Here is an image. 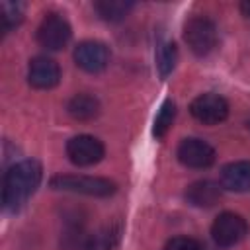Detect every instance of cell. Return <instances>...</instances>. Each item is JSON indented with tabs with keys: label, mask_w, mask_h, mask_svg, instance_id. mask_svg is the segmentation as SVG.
<instances>
[{
	"label": "cell",
	"mask_w": 250,
	"mask_h": 250,
	"mask_svg": "<svg viewBox=\"0 0 250 250\" xmlns=\"http://www.w3.org/2000/svg\"><path fill=\"white\" fill-rule=\"evenodd\" d=\"M41 164L37 160H21L14 164L4 176L2 188V203L6 209L16 211L20 209L37 189L41 184Z\"/></svg>",
	"instance_id": "cell-1"
},
{
	"label": "cell",
	"mask_w": 250,
	"mask_h": 250,
	"mask_svg": "<svg viewBox=\"0 0 250 250\" xmlns=\"http://www.w3.org/2000/svg\"><path fill=\"white\" fill-rule=\"evenodd\" d=\"M51 188L62 189V191H74L82 195H94V197H107L115 193V182L107 178L98 176H74V174H61L51 178Z\"/></svg>",
	"instance_id": "cell-2"
},
{
	"label": "cell",
	"mask_w": 250,
	"mask_h": 250,
	"mask_svg": "<svg viewBox=\"0 0 250 250\" xmlns=\"http://www.w3.org/2000/svg\"><path fill=\"white\" fill-rule=\"evenodd\" d=\"M70 35H72L70 23L66 21V18H62L57 12H49L37 27V41L47 51L64 49L70 41Z\"/></svg>",
	"instance_id": "cell-3"
},
{
	"label": "cell",
	"mask_w": 250,
	"mask_h": 250,
	"mask_svg": "<svg viewBox=\"0 0 250 250\" xmlns=\"http://www.w3.org/2000/svg\"><path fill=\"white\" fill-rule=\"evenodd\" d=\"M184 41L195 55L203 57L211 53L217 45V27L211 20L195 16L188 20V23L184 25Z\"/></svg>",
	"instance_id": "cell-4"
},
{
	"label": "cell",
	"mask_w": 250,
	"mask_h": 250,
	"mask_svg": "<svg viewBox=\"0 0 250 250\" xmlns=\"http://www.w3.org/2000/svg\"><path fill=\"white\" fill-rule=\"evenodd\" d=\"M248 232V223L232 213V211H225L221 213L213 225H211V234H213V240L219 244V246H234L238 244Z\"/></svg>",
	"instance_id": "cell-5"
},
{
	"label": "cell",
	"mask_w": 250,
	"mask_h": 250,
	"mask_svg": "<svg viewBox=\"0 0 250 250\" xmlns=\"http://www.w3.org/2000/svg\"><path fill=\"white\" fill-rule=\"evenodd\" d=\"M189 111L203 125H219L229 115V104H227V100L223 96L207 92V94L197 96L191 102Z\"/></svg>",
	"instance_id": "cell-6"
},
{
	"label": "cell",
	"mask_w": 250,
	"mask_h": 250,
	"mask_svg": "<svg viewBox=\"0 0 250 250\" xmlns=\"http://www.w3.org/2000/svg\"><path fill=\"white\" fill-rule=\"evenodd\" d=\"M104 145L92 135H78L66 143V156L76 166H92L104 158Z\"/></svg>",
	"instance_id": "cell-7"
},
{
	"label": "cell",
	"mask_w": 250,
	"mask_h": 250,
	"mask_svg": "<svg viewBox=\"0 0 250 250\" xmlns=\"http://www.w3.org/2000/svg\"><path fill=\"white\" fill-rule=\"evenodd\" d=\"M74 62L90 72V74H96V72H102L107 62H109V51L107 47L102 43V41H94V39H88V41H82L76 45L74 49Z\"/></svg>",
	"instance_id": "cell-8"
},
{
	"label": "cell",
	"mask_w": 250,
	"mask_h": 250,
	"mask_svg": "<svg viewBox=\"0 0 250 250\" xmlns=\"http://www.w3.org/2000/svg\"><path fill=\"white\" fill-rule=\"evenodd\" d=\"M178 160L188 168H209L215 162V150L203 139H184L178 146Z\"/></svg>",
	"instance_id": "cell-9"
},
{
	"label": "cell",
	"mask_w": 250,
	"mask_h": 250,
	"mask_svg": "<svg viewBox=\"0 0 250 250\" xmlns=\"http://www.w3.org/2000/svg\"><path fill=\"white\" fill-rule=\"evenodd\" d=\"M27 80L37 90H49L55 88L61 80V68L59 64L49 57H35L29 61L27 68Z\"/></svg>",
	"instance_id": "cell-10"
},
{
	"label": "cell",
	"mask_w": 250,
	"mask_h": 250,
	"mask_svg": "<svg viewBox=\"0 0 250 250\" xmlns=\"http://www.w3.org/2000/svg\"><path fill=\"white\" fill-rule=\"evenodd\" d=\"M221 186L236 193L250 191V162L236 160V162L227 164L221 170Z\"/></svg>",
	"instance_id": "cell-11"
},
{
	"label": "cell",
	"mask_w": 250,
	"mask_h": 250,
	"mask_svg": "<svg viewBox=\"0 0 250 250\" xmlns=\"http://www.w3.org/2000/svg\"><path fill=\"white\" fill-rule=\"evenodd\" d=\"M221 188L217 182H211V180H197L193 182L188 189H186V199L193 205V207H201V209H207V207H213L215 203H219L221 199Z\"/></svg>",
	"instance_id": "cell-12"
},
{
	"label": "cell",
	"mask_w": 250,
	"mask_h": 250,
	"mask_svg": "<svg viewBox=\"0 0 250 250\" xmlns=\"http://www.w3.org/2000/svg\"><path fill=\"white\" fill-rule=\"evenodd\" d=\"M66 109L76 121H88L100 113V102L90 94H76L70 98Z\"/></svg>",
	"instance_id": "cell-13"
},
{
	"label": "cell",
	"mask_w": 250,
	"mask_h": 250,
	"mask_svg": "<svg viewBox=\"0 0 250 250\" xmlns=\"http://www.w3.org/2000/svg\"><path fill=\"white\" fill-rule=\"evenodd\" d=\"M119 240V227L105 225L90 234H86L84 250H111Z\"/></svg>",
	"instance_id": "cell-14"
},
{
	"label": "cell",
	"mask_w": 250,
	"mask_h": 250,
	"mask_svg": "<svg viewBox=\"0 0 250 250\" xmlns=\"http://www.w3.org/2000/svg\"><path fill=\"white\" fill-rule=\"evenodd\" d=\"M133 10V2H123V0H104L96 2V12L107 20V21H119L123 20L129 12Z\"/></svg>",
	"instance_id": "cell-15"
},
{
	"label": "cell",
	"mask_w": 250,
	"mask_h": 250,
	"mask_svg": "<svg viewBox=\"0 0 250 250\" xmlns=\"http://www.w3.org/2000/svg\"><path fill=\"white\" fill-rule=\"evenodd\" d=\"M176 61H178V49L172 41H162L156 49V66L160 70L162 76H168L174 66H176Z\"/></svg>",
	"instance_id": "cell-16"
},
{
	"label": "cell",
	"mask_w": 250,
	"mask_h": 250,
	"mask_svg": "<svg viewBox=\"0 0 250 250\" xmlns=\"http://www.w3.org/2000/svg\"><path fill=\"white\" fill-rule=\"evenodd\" d=\"M174 117H176V105L172 100H166L162 105H160V111L156 113V119H154V127H152V133L156 139H162L168 129L172 127L174 123Z\"/></svg>",
	"instance_id": "cell-17"
},
{
	"label": "cell",
	"mask_w": 250,
	"mask_h": 250,
	"mask_svg": "<svg viewBox=\"0 0 250 250\" xmlns=\"http://www.w3.org/2000/svg\"><path fill=\"white\" fill-rule=\"evenodd\" d=\"M23 14L18 4H2V29L8 33L12 27H16L21 21Z\"/></svg>",
	"instance_id": "cell-18"
},
{
	"label": "cell",
	"mask_w": 250,
	"mask_h": 250,
	"mask_svg": "<svg viewBox=\"0 0 250 250\" xmlns=\"http://www.w3.org/2000/svg\"><path fill=\"white\" fill-rule=\"evenodd\" d=\"M164 250H201V244L189 236H174L172 240H168Z\"/></svg>",
	"instance_id": "cell-19"
},
{
	"label": "cell",
	"mask_w": 250,
	"mask_h": 250,
	"mask_svg": "<svg viewBox=\"0 0 250 250\" xmlns=\"http://www.w3.org/2000/svg\"><path fill=\"white\" fill-rule=\"evenodd\" d=\"M240 12H242L246 18H250V0H246V2L240 4Z\"/></svg>",
	"instance_id": "cell-20"
},
{
	"label": "cell",
	"mask_w": 250,
	"mask_h": 250,
	"mask_svg": "<svg viewBox=\"0 0 250 250\" xmlns=\"http://www.w3.org/2000/svg\"><path fill=\"white\" fill-rule=\"evenodd\" d=\"M248 129H250V119H248Z\"/></svg>",
	"instance_id": "cell-21"
}]
</instances>
